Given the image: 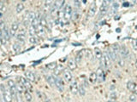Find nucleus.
Segmentation results:
<instances>
[{
    "instance_id": "1",
    "label": "nucleus",
    "mask_w": 137,
    "mask_h": 102,
    "mask_svg": "<svg viewBox=\"0 0 137 102\" xmlns=\"http://www.w3.org/2000/svg\"><path fill=\"white\" fill-rule=\"evenodd\" d=\"M101 64H102L103 66V68H105V69H107V68L109 67V65H110V59L109 55L107 54V52H105V53H103L102 55V57H101Z\"/></svg>"
},
{
    "instance_id": "2",
    "label": "nucleus",
    "mask_w": 137,
    "mask_h": 102,
    "mask_svg": "<svg viewBox=\"0 0 137 102\" xmlns=\"http://www.w3.org/2000/svg\"><path fill=\"white\" fill-rule=\"evenodd\" d=\"M7 84H8V87L10 89V91L12 96H15L17 94V89H16V85H15V82L12 79H10L7 82Z\"/></svg>"
},
{
    "instance_id": "3",
    "label": "nucleus",
    "mask_w": 137,
    "mask_h": 102,
    "mask_svg": "<svg viewBox=\"0 0 137 102\" xmlns=\"http://www.w3.org/2000/svg\"><path fill=\"white\" fill-rule=\"evenodd\" d=\"M96 76H97V82L98 83H103L105 79V72L102 67H98L96 71Z\"/></svg>"
},
{
    "instance_id": "4",
    "label": "nucleus",
    "mask_w": 137,
    "mask_h": 102,
    "mask_svg": "<svg viewBox=\"0 0 137 102\" xmlns=\"http://www.w3.org/2000/svg\"><path fill=\"white\" fill-rule=\"evenodd\" d=\"M62 4H63V2L61 1V0H56L55 2H54L53 5L51 7V10H50V12H51V15H53L54 14H55V13L57 12L60 8H61Z\"/></svg>"
},
{
    "instance_id": "5",
    "label": "nucleus",
    "mask_w": 137,
    "mask_h": 102,
    "mask_svg": "<svg viewBox=\"0 0 137 102\" xmlns=\"http://www.w3.org/2000/svg\"><path fill=\"white\" fill-rule=\"evenodd\" d=\"M127 89L133 94H137V83H135L133 81H128L127 83Z\"/></svg>"
},
{
    "instance_id": "6",
    "label": "nucleus",
    "mask_w": 137,
    "mask_h": 102,
    "mask_svg": "<svg viewBox=\"0 0 137 102\" xmlns=\"http://www.w3.org/2000/svg\"><path fill=\"white\" fill-rule=\"evenodd\" d=\"M72 7L70 5H66L65 8H64V17L65 20H69L71 18V15H72Z\"/></svg>"
},
{
    "instance_id": "7",
    "label": "nucleus",
    "mask_w": 137,
    "mask_h": 102,
    "mask_svg": "<svg viewBox=\"0 0 137 102\" xmlns=\"http://www.w3.org/2000/svg\"><path fill=\"white\" fill-rule=\"evenodd\" d=\"M3 98L5 102H12L13 100V96L11 94L10 90H7L6 89L3 91Z\"/></svg>"
},
{
    "instance_id": "8",
    "label": "nucleus",
    "mask_w": 137,
    "mask_h": 102,
    "mask_svg": "<svg viewBox=\"0 0 137 102\" xmlns=\"http://www.w3.org/2000/svg\"><path fill=\"white\" fill-rule=\"evenodd\" d=\"M63 76H64V81L67 83H70L72 81V74L68 69H64V72H63Z\"/></svg>"
},
{
    "instance_id": "9",
    "label": "nucleus",
    "mask_w": 137,
    "mask_h": 102,
    "mask_svg": "<svg viewBox=\"0 0 137 102\" xmlns=\"http://www.w3.org/2000/svg\"><path fill=\"white\" fill-rule=\"evenodd\" d=\"M96 10H97V5L96 4H95V2H93L89 8V10H88V17H89V18L93 17L94 15H95V13H96Z\"/></svg>"
},
{
    "instance_id": "10",
    "label": "nucleus",
    "mask_w": 137,
    "mask_h": 102,
    "mask_svg": "<svg viewBox=\"0 0 137 102\" xmlns=\"http://www.w3.org/2000/svg\"><path fill=\"white\" fill-rule=\"evenodd\" d=\"M70 91L73 94H78V89H79V85L77 83L76 81H73L72 83L70 84Z\"/></svg>"
},
{
    "instance_id": "11",
    "label": "nucleus",
    "mask_w": 137,
    "mask_h": 102,
    "mask_svg": "<svg viewBox=\"0 0 137 102\" xmlns=\"http://www.w3.org/2000/svg\"><path fill=\"white\" fill-rule=\"evenodd\" d=\"M55 86L59 91L64 90V83H63V80L60 77H56L55 78Z\"/></svg>"
},
{
    "instance_id": "12",
    "label": "nucleus",
    "mask_w": 137,
    "mask_h": 102,
    "mask_svg": "<svg viewBox=\"0 0 137 102\" xmlns=\"http://www.w3.org/2000/svg\"><path fill=\"white\" fill-rule=\"evenodd\" d=\"M19 78H20V83L23 85L24 87L27 88V89H32V85L30 83V81H28L26 77H23V76H21Z\"/></svg>"
},
{
    "instance_id": "13",
    "label": "nucleus",
    "mask_w": 137,
    "mask_h": 102,
    "mask_svg": "<svg viewBox=\"0 0 137 102\" xmlns=\"http://www.w3.org/2000/svg\"><path fill=\"white\" fill-rule=\"evenodd\" d=\"M25 76H26V78L28 79V81H30V82H35V80H36L35 75H34V72H31V71L26 72H25Z\"/></svg>"
},
{
    "instance_id": "14",
    "label": "nucleus",
    "mask_w": 137,
    "mask_h": 102,
    "mask_svg": "<svg viewBox=\"0 0 137 102\" xmlns=\"http://www.w3.org/2000/svg\"><path fill=\"white\" fill-rule=\"evenodd\" d=\"M68 67L70 69L71 71H74L76 69L77 67V63L76 61H75V59H73V58H71V59H69L68 60Z\"/></svg>"
},
{
    "instance_id": "15",
    "label": "nucleus",
    "mask_w": 137,
    "mask_h": 102,
    "mask_svg": "<svg viewBox=\"0 0 137 102\" xmlns=\"http://www.w3.org/2000/svg\"><path fill=\"white\" fill-rule=\"evenodd\" d=\"M107 54H108V55H109L110 59L112 60V61H115L117 59V55H116V53L114 52V50L112 49V48H110L109 49H108V52H107Z\"/></svg>"
},
{
    "instance_id": "16",
    "label": "nucleus",
    "mask_w": 137,
    "mask_h": 102,
    "mask_svg": "<svg viewBox=\"0 0 137 102\" xmlns=\"http://www.w3.org/2000/svg\"><path fill=\"white\" fill-rule=\"evenodd\" d=\"M45 80H46V82L51 85V87H54V86H55V78H54L52 76H51V75L45 76Z\"/></svg>"
},
{
    "instance_id": "17",
    "label": "nucleus",
    "mask_w": 137,
    "mask_h": 102,
    "mask_svg": "<svg viewBox=\"0 0 137 102\" xmlns=\"http://www.w3.org/2000/svg\"><path fill=\"white\" fill-rule=\"evenodd\" d=\"M93 53H94V57H95V59L96 60H100L101 59L103 53H102V51L98 49V48H95V49H94Z\"/></svg>"
},
{
    "instance_id": "18",
    "label": "nucleus",
    "mask_w": 137,
    "mask_h": 102,
    "mask_svg": "<svg viewBox=\"0 0 137 102\" xmlns=\"http://www.w3.org/2000/svg\"><path fill=\"white\" fill-rule=\"evenodd\" d=\"M12 49H13V51H14L15 53H19L21 49V43H20V42H15L12 46Z\"/></svg>"
},
{
    "instance_id": "19",
    "label": "nucleus",
    "mask_w": 137,
    "mask_h": 102,
    "mask_svg": "<svg viewBox=\"0 0 137 102\" xmlns=\"http://www.w3.org/2000/svg\"><path fill=\"white\" fill-rule=\"evenodd\" d=\"M82 57H83V51L81 50L80 51V52H78V54L76 55V56H75V61H76V63H81V60H82Z\"/></svg>"
},
{
    "instance_id": "20",
    "label": "nucleus",
    "mask_w": 137,
    "mask_h": 102,
    "mask_svg": "<svg viewBox=\"0 0 137 102\" xmlns=\"http://www.w3.org/2000/svg\"><path fill=\"white\" fill-rule=\"evenodd\" d=\"M89 81L91 82V83H95L97 82V76H96V72H92L90 74L89 76Z\"/></svg>"
},
{
    "instance_id": "21",
    "label": "nucleus",
    "mask_w": 137,
    "mask_h": 102,
    "mask_svg": "<svg viewBox=\"0 0 137 102\" xmlns=\"http://www.w3.org/2000/svg\"><path fill=\"white\" fill-rule=\"evenodd\" d=\"M78 94H79L81 96H84L86 94V90L85 88H84L83 84L79 85V89H78Z\"/></svg>"
},
{
    "instance_id": "22",
    "label": "nucleus",
    "mask_w": 137,
    "mask_h": 102,
    "mask_svg": "<svg viewBox=\"0 0 137 102\" xmlns=\"http://www.w3.org/2000/svg\"><path fill=\"white\" fill-rule=\"evenodd\" d=\"M24 9V4L22 3H19V4H17L16 5V8H15V10H16V13H21V11Z\"/></svg>"
},
{
    "instance_id": "23",
    "label": "nucleus",
    "mask_w": 137,
    "mask_h": 102,
    "mask_svg": "<svg viewBox=\"0 0 137 102\" xmlns=\"http://www.w3.org/2000/svg\"><path fill=\"white\" fill-rule=\"evenodd\" d=\"M28 33H29L30 36H34L36 34V28L31 25L29 26V29H28Z\"/></svg>"
},
{
    "instance_id": "24",
    "label": "nucleus",
    "mask_w": 137,
    "mask_h": 102,
    "mask_svg": "<svg viewBox=\"0 0 137 102\" xmlns=\"http://www.w3.org/2000/svg\"><path fill=\"white\" fill-rule=\"evenodd\" d=\"M36 17H37V16H36V14H35V13L33 12V11H30V12H28V17H27V18H28V19L30 21H32L33 20L35 19Z\"/></svg>"
},
{
    "instance_id": "25",
    "label": "nucleus",
    "mask_w": 137,
    "mask_h": 102,
    "mask_svg": "<svg viewBox=\"0 0 137 102\" xmlns=\"http://www.w3.org/2000/svg\"><path fill=\"white\" fill-rule=\"evenodd\" d=\"M111 48H112V49L114 50V52L116 53V55H118V54L120 53V46L117 44V43H115V44H113L112 46H111Z\"/></svg>"
},
{
    "instance_id": "26",
    "label": "nucleus",
    "mask_w": 137,
    "mask_h": 102,
    "mask_svg": "<svg viewBox=\"0 0 137 102\" xmlns=\"http://www.w3.org/2000/svg\"><path fill=\"white\" fill-rule=\"evenodd\" d=\"M16 89H17V92H18V93L21 94L25 91V87H24L23 85L20 83L18 85H16Z\"/></svg>"
},
{
    "instance_id": "27",
    "label": "nucleus",
    "mask_w": 137,
    "mask_h": 102,
    "mask_svg": "<svg viewBox=\"0 0 137 102\" xmlns=\"http://www.w3.org/2000/svg\"><path fill=\"white\" fill-rule=\"evenodd\" d=\"M118 7H119V4L117 3H114L112 4V6H111V13L112 14H115L118 9Z\"/></svg>"
},
{
    "instance_id": "28",
    "label": "nucleus",
    "mask_w": 137,
    "mask_h": 102,
    "mask_svg": "<svg viewBox=\"0 0 137 102\" xmlns=\"http://www.w3.org/2000/svg\"><path fill=\"white\" fill-rule=\"evenodd\" d=\"M107 10H108V7H100V11H99V16L102 17V15H105L107 13Z\"/></svg>"
},
{
    "instance_id": "29",
    "label": "nucleus",
    "mask_w": 137,
    "mask_h": 102,
    "mask_svg": "<svg viewBox=\"0 0 137 102\" xmlns=\"http://www.w3.org/2000/svg\"><path fill=\"white\" fill-rule=\"evenodd\" d=\"M24 96H25L26 100H27L28 102H31V101H32L33 96L31 95V94H30V93H28V92H25V93H24Z\"/></svg>"
},
{
    "instance_id": "30",
    "label": "nucleus",
    "mask_w": 137,
    "mask_h": 102,
    "mask_svg": "<svg viewBox=\"0 0 137 102\" xmlns=\"http://www.w3.org/2000/svg\"><path fill=\"white\" fill-rule=\"evenodd\" d=\"M46 66L48 69H50V70H55L56 68H57V66H58V65H57L56 62H51V63L48 64Z\"/></svg>"
},
{
    "instance_id": "31",
    "label": "nucleus",
    "mask_w": 137,
    "mask_h": 102,
    "mask_svg": "<svg viewBox=\"0 0 137 102\" xmlns=\"http://www.w3.org/2000/svg\"><path fill=\"white\" fill-rule=\"evenodd\" d=\"M54 4V0H45V8H51Z\"/></svg>"
},
{
    "instance_id": "32",
    "label": "nucleus",
    "mask_w": 137,
    "mask_h": 102,
    "mask_svg": "<svg viewBox=\"0 0 137 102\" xmlns=\"http://www.w3.org/2000/svg\"><path fill=\"white\" fill-rule=\"evenodd\" d=\"M16 38H17V40L20 41V42H21V43H24V42H25V35L18 34L16 36Z\"/></svg>"
},
{
    "instance_id": "33",
    "label": "nucleus",
    "mask_w": 137,
    "mask_h": 102,
    "mask_svg": "<svg viewBox=\"0 0 137 102\" xmlns=\"http://www.w3.org/2000/svg\"><path fill=\"white\" fill-rule=\"evenodd\" d=\"M39 24L42 26L43 27H47V21L44 17H42V18L39 19Z\"/></svg>"
},
{
    "instance_id": "34",
    "label": "nucleus",
    "mask_w": 137,
    "mask_h": 102,
    "mask_svg": "<svg viewBox=\"0 0 137 102\" xmlns=\"http://www.w3.org/2000/svg\"><path fill=\"white\" fill-rule=\"evenodd\" d=\"M18 28H19V23L18 22H13L12 25H11V30L16 32L17 30H18Z\"/></svg>"
},
{
    "instance_id": "35",
    "label": "nucleus",
    "mask_w": 137,
    "mask_h": 102,
    "mask_svg": "<svg viewBox=\"0 0 137 102\" xmlns=\"http://www.w3.org/2000/svg\"><path fill=\"white\" fill-rule=\"evenodd\" d=\"M62 69H63V66H57V68H56L55 70H54V71H55V72H54V74H55L56 76L59 75L60 72H61V71H62Z\"/></svg>"
},
{
    "instance_id": "36",
    "label": "nucleus",
    "mask_w": 137,
    "mask_h": 102,
    "mask_svg": "<svg viewBox=\"0 0 137 102\" xmlns=\"http://www.w3.org/2000/svg\"><path fill=\"white\" fill-rule=\"evenodd\" d=\"M111 1H112V0H103V3H102L101 7H109V5L111 3Z\"/></svg>"
},
{
    "instance_id": "37",
    "label": "nucleus",
    "mask_w": 137,
    "mask_h": 102,
    "mask_svg": "<svg viewBox=\"0 0 137 102\" xmlns=\"http://www.w3.org/2000/svg\"><path fill=\"white\" fill-rule=\"evenodd\" d=\"M71 17H72L73 21H76V20L78 19V17H79V14H78L77 10H75V12H72V15H71Z\"/></svg>"
},
{
    "instance_id": "38",
    "label": "nucleus",
    "mask_w": 137,
    "mask_h": 102,
    "mask_svg": "<svg viewBox=\"0 0 137 102\" xmlns=\"http://www.w3.org/2000/svg\"><path fill=\"white\" fill-rule=\"evenodd\" d=\"M74 1V4L76 8H80L81 5V3H82V0H73Z\"/></svg>"
},
{
    "instance_id": "39",
    "label": "nucleus",
    "mask_w": 137,
    "mask_h": 102,
    "mask_svg": "<svg viewBox=\"0 0 137 102\" xmlns=\"http://www.w3.org/2000/svg\"><path fill=\"white\" fill-rule=\"evenodd\" d=\"M15 98H16V101L17 102H23V100H22V98H21V94L18 93V92H17L16 95H15Z\"/></svg>"
},
{
    "instance_id": "40",
    "label": "nucleus",
    "mask_w": 137,
    "mask_h": 102,
    "mask_svg": "<svg viewBox=\"0 0 137 102\" xmlns=\"http://www.w3.org/2000/svg\"><path fill=\"white\" fill-rule=\"evenodd\" d=\"M28 40H29V42H31L32 44H35V43L37 42L36 38H35L34 36H31V37L29 38V39H28Z\"/></svg>"
},
{
    "instance_id": "41",
    "label": "nucleus",
    "mask_w": 137,
    "mask_h": 102,
    "mask_svg": "<svg viewBox=\"0 0 137 102\" xmlns=\"http://www.w3.org/2000/svg\"><path fill=\"white\" fill-rule=\"evenodd\" d=\"M30 23H31V21H29V20L26 17L25 19H24V21H23V25H24V26L25 27H27V26H28L30 25Z\"/></svg>"
},
{
    "instance_id": "42",
    "label": "nucleus",
    "mask_w": 137,
    "mask_h": 102,
    "mask_svg": "<svg viewBox=\"0 0 137 102\" xmlns=\"http://www.w3.org/2000/svg\"><path fill=\"white\" fill-rule=\"evenodd\" d=\"M117 93L116 92H111L110 93V99H111V100H115V99H117Z\"/></svg>"
},
{
    "instance_id": "43",
    "label": "nucleus",
    "mask_w": 137,
    "mask_h": 102,
    "mask_svg": "<svg viewBox=\"0 0 137 102\" xmlns=\"http://www.w3.org/2000/svg\"><path fill=\"white\" fill-rule=\"evenodd\" d=\"M4 9H5V5H4V2L0 1V12H2V11H4Z\"/></svg>"
},
{
    "instance_id": "44",
    "label": "nucleus",
    "mask_w": 137,
    "mask_h": 102,
    "mask_svg": "<svg viewBox=\"0 0 137 102\" xmlns=\"http://www.w3.org/2000/svg\"><path fill=\"white\" fill-rule=\"evenodd\" d=\"M129 100H130L131 102H135V100H136V95H135V94H131V95L129 96Z\"/></svg>"
},
{
    "instance_id": "45",
    "label": "nucleus",
    "mask_w": 137,
    "mask_h": 102,
    "mask_svg": "<svg viewBox=\"0 0 137 102\" xmlns=\"http://www.w3.org/2000/svg\"><path fill=\"white\" fill-rule=\"evenodd\" d=\"M5 27H6V26H5V24H4V21H3L0 20V29L3 31Z\"/></svg>"
},
{
    "instance_id": "46",
    "label": "nucleus",
    "mask_w": 137,
    "mask_h": 102,
    "mask_svg": "<svg viewBox=\"0 0 137 102\" xmlns=\"http://www.w3.org/2000/svg\"><path fill=\"white\" fill-rule=\"evenodd\" d=\"M19 34H22V35H25L26 34V29L24 27H21L19 31Z\"/></svg>"
},
{
    "instance_id": "47",
    "label": "nucleus",
    "mask_w": 137,
    "mask_h": 102,
    "mask_svg": "<svg viewBox=\"0 0 137 102\" xmlns=\"http://www.w3.org/2000/svg\"><path fill=\"white\" fill-rule=\"evenodd\" d=\"M129 6H130V3L124 2L123 4H122V7H129Z\"/></svg>"
},
{
    "instance_id": "48",
    "label": "nucleus",
    "mask_w": 137,
    "mask_h": 102,
    "mask_svg": "<svg viewBox=\"0 0 137 102\" xmlns=\"http://www.w3.org/2000/svg\"><path fill=\"white\" fill-rule=\"evenodd\" d=\"M15 32H15V31H13V30H10V35L11 37H13V36H15Z\"/></svg>"
},
{
    "instance_id": "49",
    "label": "nucleus",
    "mask_w": 137,
    "mask_h": 102,
    "mask_svg": "<svg viewBox=\"0 0 137 102\" xmlns=\"http://www.w3.org/2000/svg\"><path fill=\"white\" fill-rule=\"evenodd\" d=\"M3 37V31L0 29V38H2Z\"/></svg>"
},
{
    "instance_id": "50",
    "label": "nucleus",
    "mask_w": 137,
    "mask_h": 102,
    "mask_svg": "<svg viewBox=\"0 0 137 102\" xmlns=\"http://www.w3.org/2000/svg\"><path fill=\"white\" fill-rule=\"evenodd\" d=\"M115 20H119L120 19V15H117V16H116L115 18H114Z\"/></svg>"
},
{
    "instance_id": "51",
    "label": "nucleus",
    "mask_w": 137,
    "mask_h": 102,
    "mask_svg": "<svg viewBox=\"0 0 137 102\" xmlns=\"http://www.w3.org/2000/svg\"><path fill=\"white\" fill-rule=\"evenodd\" d=\"M116 31H117V32H121V29H120V28H117V29L116 30Z\"/></svg>"
},
{
    "instance_id": "52",
    "label": "nucleus",
    "mask_w": 137,
    "mask_h": 102,
    "mask_svg": "<svg viewBox=\"0 0 137 102\" xmlns=\"http://www.w3.org/2000/svg\"><path fill=\"white\" fill-rule=\"evenodd\" d=\"M107 102H117V101H115V100H108Z\"/></svg>"
},
{
    "instance_id": "53",
    "label": "nucleus",
    "mask_w": 137,
    "mask_h": 102,
    "mask_svg": "<svg viewBox=\"0 0 137 102\" xmlns=\"http://www.w3.org/2000/svg\"><path fill=\"white\" fill-rule=\"evenodd\" d=\"M2 16H3V14L1 12H0V19H1V18H2Z\"/></svg>"
},
{
    "instance_id": "54",
    "label": "nucleus",
    "mask_w": 137,
    "mask_h": 102,
    "mask_svg": "<svg viewBox=\"0 0 137 102\" xmlns=\"http://www.w3.org/2000/svg\"><path fill=\"white\" fill-rule=\"evenodd\" d=\"M73 45H81V43H73Z\"/></svg>"
},
{
    "instance_id": "55",
    "label": "nucleus",
    "mask_w": 137,
    "mask_h": 102,
    "mask_svg": "<svg viewBox=\"0 0 137 102\" xmlns=\"http://www.w3.org/2000/svg\"><path fill=\"white\" fill-rule=\"evenodd\" d=\"M45 102H51V100H45Z\"/></svg>"
},
{
    "instance_id": "56",
    "label": "nucleus",
    "mask_w": 137,
    "mask_h": 102,
    "mask_svg": "<svg viewBox=\"0 0 137 102\" xmlns=\"http://www.w3.org/2000/svg\"><path fill=\"white\" fill-rule=\"evenodd\" d=\"M135 44H136V46H137V39H135Z\"/></svg>"
},
{
    "instance_id": "57",
    "label": "nucleus",
    "mask_w": 137,
    "mask_h": 102,
    "mask_svg": "<svg viewBox=\"0 0 137 102\" xmlns=\"http://www.w3.org/2000/svg\"><path fill=\"white\" fill-rule=\"evenodd\" d=\"M122 1H126V0H122Z\"/></svg>"
}]
</instances>
